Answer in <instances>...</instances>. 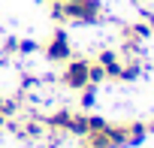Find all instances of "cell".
I'll return each instance as SVG.
<instances>
[{
	"mask_svg": "<svg viewBox=\"0 0 154 148\" xmlns=\"http://www.w3.org/2000/svg\"><path fill=\"white\" fill-rule=\"evenodd\" d=\"M88 66H91V60H85V57H69L66 60V66H63V76H60V82L66 85V88H72V91H82L85 85H88Z\"/></svg>",
	"mask_w": 154,
	"mask_h": 148,
	"instance_id": "6da1fadb",
	"label": "cell"
},
{
	"mask_svg": "<svg viewBox=\"0 0 154 148\" xmlns=\"http://www.w3.org/2000/svg\"><path fill=\"white\" fill-rule=\"evenodd\" d=\"M45 57L51 63H66L72 57V45H69V36L63 30H54L51 33V39L45 42Z\"/></svg>",
	"mask_w": 154,
	"mask_h": 148,
	"instance_id": "7a4b0ae2",
	"label": "cell"
},
{
	"mask_svg": "<svg viewBox=\"0 0 154 148\" xmlns=\"http://www.w3.org/2000/svg\"><path fill=\"white\" fill-rule=\"evenodd\" d=\"M66 133L72 136H88V115H72L66 124Z\"/></svg>",
	"mask_w": 154,
	"mask_h": 148,
	"instance_id": "3957f363",
	"label": "cell"
},
{
	"mask_svg": "<svg viewBox=\"0 0 154 148\" xmlns=\"http://www.w3.org/2000/svg\"><path fill=\"white\" fill-rule=\"evenodd\" d=\"M69 118H72V112H66V109H60V112H54V115H48V118H45V124H48V127H54V130H66V124H69Z\"/></svg>",
	"mask_w": 154,
	"mask_h": 148,
	"instance_id": "277c9868",
	"label": "cell"
},
{
	"mask_svg": "<svg viewBox=\"0 0 154 148\" xmlns=\"http://www.w3.org/2000/svg\"><path fill=\"white\" fill-rule=\"evenodd\" d=\"M100 82H106V69L100 63H91L88 66V85H100Z\"/></svg>",
	"mask_w": 154,
	"mask_h": 148,
	"instance_id": "5b68a950",
	"label": "cell"
},
{
	"mask_svg": "<svg viewBox=\"0 0 154 148\" xmlns=\"http://www.w3.org/2000/svg\"><path fill=\"white\" fill-rule=\"evenodd\" d=\"M106 127H109V121H106V118L88 115V133H100V130H106Z\"/></svg>",
	"mask_w": 154,
	"mask_h": 148,
	"instance_id": "8992f818",
	"label": "cell"
},
{
	"mask_svg": "<svg viewBox=\"0 0 154 148\" xmlns=\"http://www.w3.org/2000/svg\"><path fill=\"white\" fill-rule=\"evenodd\" d=\"M42 130H45V127H42L39 121H33V118H30V121L24 124V130H21V136H36V139H39V136H42Z\"/></svg>",
	"mask_w": 154,
	"mask_h": 148,
	"instance_id": "52a82bcc",
	"label": "cell"
},
{
	"mask_svg": "<svg viewBox=\"0 0 154 148\" xmlns=\"http://www.w3.org/2000/svg\"><path fill=\"white\" fill-rule=\"evenodd\" d=\"M18 51H21V54H33V51H36V42H33V39H18Z\"/></svg>",
	"mask_w": 154,
	"mask_h": 148,
	"instance_id": "ba28073f",
	"label": "cell"
},
{
	"mask_svg": "<svg viewBox=\"0 0 154 148\" xmlns=\"http://www.w3.org/2000/svg\"><path fill=\"white\" fill-rule=\"evenodd\" d=\"M6 121H9V118H6L3 112H0V127H6Z\"/></svg>",
	"mask_w": 154,
	"mask_h": 148,
	"instance_id": "9c48e42d",
	"label": "cell"
},
{
	"mask_svg": "<svg viewBox=\"0 0 154 148\" xmlns=\"http://www.w3.org/2000/svg\"><path fill=\"white\" fill-rule=\"evenodd\" d=\"M48 3H63V0H48Z\"/></svg>",
	"mask_w": 154,
	"mask_h": 148,
	"instance_id": "30bf717a",
	"label": "cell"
},
{
	"mask_svg": "<svg viewBox=\"0 0 154 148\" xmlns=\"http://www.w3.org/2000/svg\"><path fill=\"white\" fill-rule=\"evenodd\" d=\"M36 3H42V0H36Z\"/></svg>",
	"mask_w": 154,
	"mask_h": 148,
	"instance_id": "8fae6325",
	"label": "cell"
},
{
	"mask_svg": "<svg viewBox=\"0 0 154 148\" xmlns=\"http://www.w3.org/2000/svg\"><path fill=\"white\" fill-rule=\"evenodd\" d=\"M151 130H154V124H151Z\"/></svg>",
	"mask_w": 154,
	"mask_h": 148,
	"instance_id": "7c38bea8",
	"label": "cell"
}]
</instances>
